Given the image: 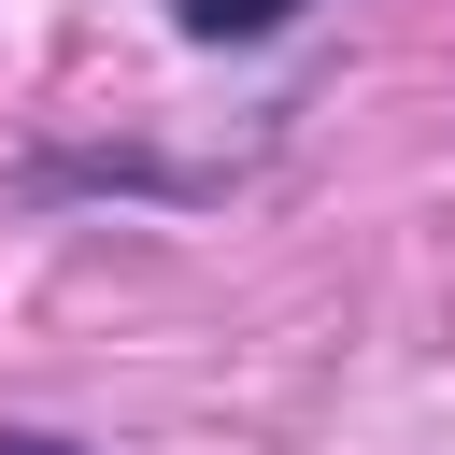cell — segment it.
Instances as JSON below:
<instances>
[{
    "mask_svg": "<svg viewBox=\"0 0 455 455\" xmlns=\"http://www.w3.org/2000/svg\"><path fill=\"white\" fill-rule=\"evenodd\" d=\"M0 455H71V441H0Z\"/></svg>",
    "mask_w": 455,
    "mask_h": 455,
    "instance_id": "cell-2",
    "label": "cell"
},
{
    "mask_svg": "<svg viewBox=\"0 0 455 455\" xmlns=\"http://www.w3.org/2000/svg\"><path fill=\"white\" fill-rule=\"evenodd\" d=\"M284 14H299V0H185L199 43H256V28H284Z\"/></svg>",
    "mask_w": 455,
    "mask_h": 455,
    "instance_id": "cell-1",
    "label": "cell"
}]
</instances>
